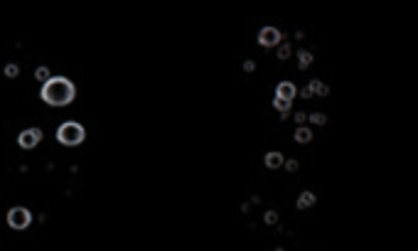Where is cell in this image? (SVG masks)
I'll return each mask as SVG.
<instances>
[{"instance_id":"obj_1","label":"cell","mask_w":418,"mask_h":251,"mask_svg":"<svg viewBox=\"0 0 418 251\" xmlns=\"http://www.w3.org/2000/svg\"><path fill=\"white\" fill-rule=\"evenodd\" d=\"M74 96H77V86L67 77H52L42 86V99L52 106H67L74 101Z\"/></svg>"},{"instance_id":"obj_2","label":"cell","mask_w":418,"mask_h":251,"mask_svg":"<svg viewBox=\"0 0 418 251\" xmlns=\"http://www.w3.org/2000/svg\"><path fill=\"white\" fill-rule=\"evenodd\" d=\"M84 138H86V131L77 121H67V123H62L57 128V140L62 146H79Z\"/></svg>"},{"instance_id":"obj_3","label":"cell","mask_w":418,"mask_h":251,"mask_svg":"<svg viewBox=\"0 0 418 251\" xmlns=\"http://www.w3.org/2000/svg\"><path fill=\"white\" fill-rule=\"evenodd\" d=\"M30 222H32V212L25 209V207H12L10 212H8V224L12 229H27Z\"/></svg>"},{"instance_id":"obj_4","label":"cell","mask_w":418,"mask_h":251,"mask_svg":"<svg viewBox=\"0 0 418 251\" xmlns=\"http://www.w3.org/2000/svg\"><path fill=\"white\" fill-rule=\"evenodd\" d=\"M281 40H283V34H281V30L278 27H263L259 32V45L261 47H278L281 45Z\"/></svg>"},{"instance_id":"obj_5","label":"cell","mask_w":418,"mask_h":251,"mask_svg":"<svg viewBox=\"0 0 418 251\" xmlns=\"http://www.w3.org/2000/svg\"><path fill=\"white\" fill-rule=\"evenodd\" d=\"M40 140H42V131H40V128H25L23 133H20V138H17L20 148H25V150L34 148Z\"/></svg>"},{"instance_id":"obj_6","label":"cell","mask_w":418,"mask_h":251,"mask_svg":"<svg viewBox=\"0 0 418 251\" xmlns=\"http://www.w3.org/2000/svg\"><path fill=\"white\" fill-rule=\"evenodd\" d=\"M295 94H298V89H295L293 81H281V84L276 86V96H278V99H288V101H293Z\"/></svg>"},{"instance_id":"obj_7","label":"cell","mask_w":418,"mask_h":251,"mask_svg":"<svg viewBox=\"0 0 418 251\" xmlns=\"http://www.w3.org/2000/svg\"><path fill=\"white\" fill-rule=\"evenodd\" d=\"M285 165V160H283V153H278V150H271V153H266V168L268 170H278V168H283Z\"/></svg>"},{"instance_id":"obj_8","label":"cell","mask_w":418,"mask_h":251,"mask_svg":"<svg viewBox=\"0 0 418 251\" xmlns=\"http://www.w3.org/2000/svg\"><path fill=\"white\" fill-rule=\"evenodd\" d=\"M305 89L310 92V96H328V94H330V86H328V84H322V81H317V79L310 81Z\"/></svg>"},{"instance_id":"obj_9","label":"cell","mask_w":418,"mask_h":251,"mask_svg":"<svg viewBox=\"0 0 418 251\" xmlns=\"http://www.w3.org/2000/svg\"><path fill=\"white\" fill-rule=\"evenodd\" d=\"M293 138H295V143H310V140H313V131L305 128V126H298Z\"/></svg>"},{"instance_id":"obj_10","label":"cell","mask_w":418,"mask_h":251,"mask_svg":"<svg viewBox=\"0 0 418 251\" xmlns=\"http://www.w3.org/2000/svg\"><path fill=\"white\" fill-rule=\"evenodd\" d=\"M315 202H317L315 192H303L298 197V209H307V207H313Z\"/></svg>"},{"instance_id":"obj_11","label":"cell","mask_w":418,"mask_h":251,"mask_svg":"<svg viewBox=\"0 0 418 251\" xmlns=\"http://www.w3.org/2000/svg\"><path fill=\"white\" fill-rule=\"evenodd\" d=\"M290 106H293V101H288V99H278V96L273 99V109H276L278 114H283V116L290 114Z\"/></svg>"},{"instance_id":"obj_12","label":"cell","mask_w":418,"mask_h":251,"mask_svg":"<svg viewBox=\"0 0 418 251\" xmlns=\"http://www.w3.org/2000/svg\"><path fill=\"white\" fill-rule=\"evenodd\" d=\"M298 64H300V69H307L313 64V55H310L307 49H300V52H298Z\"/></svg>"},{"instance_id":"obj_13","label":"cell","mask_w":418,"mask_h":251,"mask_svg":"<svg viewBox=\"0 0 418 251\" xmlns=\"http://www.w3.org/2000/svg\"><path fill=\"white\" fill-rule=\"evenodd\" d=\"M307 118H310V121H313V123H315V126H325V123H328V116H325V114H320V111H315V114H310V116H307Z\"/></svg>"},{"instance_id":"obj_14","label":"cell","mask_w":418,"mask_h":251,"mask_svg":"<svg viewBox=\"0 0 418 251\" xmlns=\"http://www.w3.org/2000/svg\"><path fill=\"white\" fill-rule=\"evenodd\" d=\"M34 77H37V79H40V81H45V84H47V81H49V79H52V74H49V69H47V67H40V69H37V74H34Z\"/></svg>"},{"instance_id":"obj_15","label":"cell","mask_w":418,"mask_h":251,"mask_svg":"<svg viewBox=\"0 0 418 251\" xmlns=\"http://www.w3.org/2000/svg\"><path fill=\"white\" fill-rule=\"evenodd\" d=\"M263 222H266V224H278V212L268 209V212L263 214Z\"/></svg>"},{"instance_id":"obj_16","label":"cell","mask_w":418,"mask_h":251,"mask_svg":"<svg viewBox=\"0 0 418 251\" xmlns=\"http://www.w3.org/2000/svg\"><path fill=\"white\" fill-rule=\"evenodd\" d=\"M290 52H293V49H290V45H281V49H278V57L288 59V57H290Z\"/></svg>"},{"instance_id":"obj_17","label":"cell","mask_w":418,"mask_h":251,"mask_svg":"<svg viewBox=\"0 0 418 251\" xmlns=\"http://www.w3.org/2000/svg\"><path fill=\"white\" fill-rule=\"evenodd\" d=\"M17 71H20L17 64H8V67H5V77H10L12 79V77H17Z\"/></svg>"},{"instance_id":"obj_18","label":"cell","mask_w":418,"mask_h":251,"mask_svg":"<svg viewBox=\"0 0 418 251\" xmlns=\"http://www.w3.org/2000/svg\"><path fill=\"white\" fill-rule=\"evenodd\" d=\"M285 170H288V172L298 170V160H285Z\"/></svg>"},{"instance_id":"obj_19","label":"cell","mask_w":418,"mask_h":251,"mask_svg":"<svg viewBox=\"0 0 418 251\" xmlns=\"http://www.w3.org/2000/svg\"><path fill=\"white\" fill-rule=\"evenodd\" d=\"M305 118H307V114H303V111H298V114H295V121H298V123H303Z\"/></svg>"},{"instance_id":"obj_20","label":"cell","mask_w":418,"mask_h":251,"mask_svg":"<svg viewBox=\"0 0 418 251\" xmlns=\"http://www.w3.org/2000/svg\"><path fill=\"white\" fill-rule=\"evenodd\" d=\"M244 69H246V71H253V62H244Z\"/></svg>"}]
</instances>
